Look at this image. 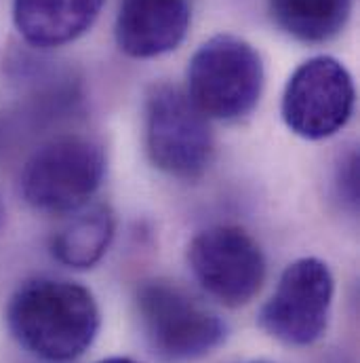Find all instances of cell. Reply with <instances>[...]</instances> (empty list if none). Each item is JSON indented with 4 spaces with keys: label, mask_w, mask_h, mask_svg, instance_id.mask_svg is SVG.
<instances>
[{
    "label": "cell",
    "mask_w": 360,
    "mask_h": 363,
    "mask_svg": "<svg viewBox=\"0 0 360 363\" xmlns=\"http://www.w3.org/2000/svg\"><path fill=\"white\" fill-rule=\"evenodd\" d=\"M264 81L257 49L238 36L217 34L192 55L185 95L207 118L236 121L257 106Z\"/></svg>",
    "instance_id": "obj_2"
},
{
    "label": "cell",
    "mask_w": 360,
    "mask_h": 363,
    "mask_svg": "<svg viewBox=\"0 0 360 363\" xmlns=\"http://www.w3.org/2000/svg\"><path fill=\"white\" fill-rule=\"evenodd\" d=\"M146 148L150 161L171 178L196 180L213 159L209 118L185 91L158 83L146 99Z\"/></svg>",
    "instance_id": "obj_5"
},
{
    "label": "cell",
    "mask_w": 360,
    "mask_h": 363,
    "mask_svg": "<svg viewBox=\"0 0 360 363\" xmlns=\"http://www.w3.org/2000/svg\"><path fill=\"white\" fill-rule=\"evenodd\" d=\"M251 363H268V362H251Z\"/></svg>",
    "instance_id": "obj_14"
},
{
    "label": "cell",
    "mask_w": 360,
    "mask_h": 363,
    "mask_svg": "<svg viewBox=\"0 0 360 363\" xmlns=\"http://www.w3.org/2000/svg\"><path fill=\"white\" fill-rule=\"evenodd\" d=\"M274 21L293 38L325 43L337 36L352 11V0H270Z\"/></svg>",
    "instance_id": "obj_12"
},
{
    "label": "cell",
    "mask_w": 360,
    "mask_h": 363,
    "mask_svg": "<svg viewBox=\"0 0 360 363\" xmlns=\"http://www.w3.org/2000/svg\"><path fill=\"white\" fill-rule=\"evenodd\" d=\"M354 81L348 68L329 55H318L295 68L282 93V121L303 140L335 135L352 116Z\"/></svg>",
    "instance_id": "obj_7"
},
{
    "label": "cell",
    "mask_w": 360,
    "mask_h": 363,
    "mask_svg": "<svg viewBox=\"0 0 360 363\" xmlns=\"http://www.w3.org/2000/svg\"><path fill=\"white\" fill-rule=\"evenodd\" d=\"M6 321L17 342L45 362L79 359L95 342L101 315L95 296L81 283L38 277L11 298Z\"/></svg>",
    "instance_id": "obj_1"
},
{
    "label": "cell",
    "mask_w": 360,
    "mask_h": 363,
    "mask_svg": "<svg viewBox=\"0 0 360 363\" xmlns=\"http://www.w3.org/2000/svg\"><path fill=\"white\" fill-rule=\"evenodd\" d=\"M105 155L87 138L66 135L38 148L21 172L23 199L38 211L74 213L97 192Z\"/></svg>",
    "instance_id": "obj_4"
},
{
    "label": "cell",
    "mask_w": 360,
    "mask_h": 363,
    "mask_svg": "<svg viewBox=\"0 0 360 363\" xmlns=\"http://www.w3.org/2000/svg\"><path fill=\"white\" fill-rule=\"evenodd\" d=\"M187 264L200 287L230 308L251 302L266 281L262 247L238 226L198 233L187 245Z\"/></svg>",
    "instance_id": "obj_8"
},
{
    "label": "cell",
    "mask_w": 360,
    "mask_h": 363,
    "mask_svg": "<svg viewBox=\"0 0 360 363\" xmlns=\"http://www.w3.org/2000/svg\"><path fill=\"white\" fill-rule=\"evenodd\" d=\"M76 216L55 235L51 252L64 267L87 271L108 252L114 239V213L105 205H93L74 211Z\"/></svg>",
    "instance_id": "obj_11"
},
{
    "label": "cell",
    "mask_w": 360,
    "mask_h": 363,
    "mask_svg": "<svg viewBox=\"0 0 360 363\" xmlns=\"http://www.w3.org/2000/svg\"><path fill=\"white\" fill-rule=\"evenodd\" d=\"M333 294L335 281L327 262L299 258L280 274L260 311V325L289 347H310L327 332Z\"/></svg>",
    "instance_id": "obj_6"
},
{
    "label": "cell",
    "mask_w": 360,
    "mask_h": 363,
    "mask_svg": "<svg viewBox=\"0 0 360 363\" xmlns=\"http://www.w3.org/2000/svg\"><path fill=\"white\" fill-rule=\"evenodd\" d=\"M135 306L150 349L165 362L200 359L226 338L221 317L173 281H144L137 287Z\"/></svg>",
    "instance_id": "obj_3"
},
{
    "label": "cell",
    "mask_w": 360,
    "mask_h": 363,
    "mask_svg": "<svg viewBox=\"0 0 360 363\" xmlns=\"http://www.w3.org/2000/svg\"><path fill=\"white\" fill-rule=\"evenodd\" d=\"M97 363H139L135 359H129V357H108V359H101Z\"/></svg>",
    "instance_id": "obj_13"
},
{
    "label": "cell",
    "mask_w": 360,
    "mask_h": 363,
    "mask_svg": "<svg viewBox=\"0 0 360 363\" xmlns=\"http://www.w3.org/2000/svg\"><path fill=\"white\" fill-rule=\"evenodd\" d=\"M101 6L103 0H13V19L30 45L49 49L83 36Z\"/></svg>",
    "instance_id": "obj_10"
},
{
    "label": "cell",
    "mask_w": 360,
    "mask_h": 363,
    "mask_svg": "<svg viewBox=\"0 0 360 363\" xmlns=\"http://www.w3.org/2000/svg\"><path fill=\"white\" fill-rule=\"evenodd\" d=\"M190 19V0H120L116 43L129 57H158L180 47Z\"/></svg>",
    "instance_id": "obj_9"
}]
</instances>
